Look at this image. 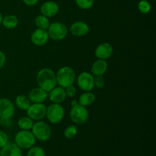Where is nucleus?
Here are the masks:
<instances>
[{
    "mask_svg": "<svg viewBox=\"0 0 156 156\" xmlns=\"http://www.w3.org/2000/svg\"><path fill=\"white\" fill-rule=\"evenodd\" d=\"M37 82L40 88L47 93L50 92L57 85L56 73L51 69H41L37 75Z\"/></svg>",
    "mask_w": 156,
    "mask_h": 156,
    "instance_id": "1",
    "label": "nucleus"
},
{
    "mask_svg": "<svg viewBox=\"0 0 156 156\" xmlns=\"http://www.w3.org/2000/svg\"><path fill=\"white\" fill-rule=\"evenodd\" d=\"M57 84L62 88H66L74 84L76 75L73 69L69 66L61 67L56 74Z\"/></svg>",
    "mask_w": 156,
    "mask_h": 156,
    "instance_id": "2",
    "label": "nucleus"
},
{
    "mask_svg": "<svg viewBox=\"0 0 156 156\" xmlns=\"http://www.w3.org/2000/svg\"><path fill=\"white\" fill-rule=\"evenodd\" d=\"M31 132L35 139L41 142L47 141L52 136V129L50 125L42 120L34 123Z\"/></svg>",
    "mask_w": 156,
    "mask_h": 156,
    "instance_id": "3",
    "label": "nucleus"
},
{
    "mask_svg": "<svg viewBox=\"0 0 156 156\" xmlns=\"http://www.w3.org/2000/svg\"><path fill=\"white\" fill-rule=\"evenodd\" d=\"M36 139L30 130H21L15 135V143L21 149H28L34 146Z\"/></svg>",
    "mask_w": 156,
    "mask_h": 156,
    "instance_id": "4",
    "label": "nucleus"
},
{
    "mask_svg": "<svg viewBox=\"0 0 156 156\" xmlns=\"http://www.w3.org/2000/svg\"><path fill=\"white\" fill-rule=\"evenodd\" d=\"M47 30L49 37L55 41H62L66 37L68 34V29L65 24L59 21L50 24Z\"/></svg>",
    "mask_w": 156,
    "mask_h": 156,
    "instance_id": "5",
    "label": "nucleus"
},
{
    "mask_svg": "<svg viewBox=\"0 0 156 156\" xmlns=\"http://www.w3.org/2000/svg\"><path fill=\"white\" fill-rule=\"evenodd\" d=\"M69 116L73 123L77 125H82L88 121L89 113H88L86 107H84L78 104V105L72 107Z\"/></svg>",
    "mask_w": 156,
    "mask_h": 156,
    "instance_id": "6",
    "label": "nucleus"
},
{
    "mask_svg": "<svg viewBox=\"0 0 156 156\" xmlns=\"http://www.w3.org/2000/svg\"><path fill=\"white\" fill-rule=\"evenodd\" d=\"M65 114L64 108L60 104H52L48 108H47V120L53 124L60 123L62 120Z\"/></svg>",
    "mask_w": 156,
    "mask_h": 156,
    "instance_id": "7",
    "label": "nucleus"
},
{
    "mask_svg": "<svg viewBox=\"0 0 156 156\" xmlns=\"http://www.w3.org/2000/svg\"><path fill=\"white\" fill-rule=\"evenodd\" d=\"M47 107L43 103H33L27 110V117L35 121L43 120L46 117Z\"/></svg>",
    "mask_w": 156,
    "mask_h": 156,
    "instance_id": "8",
    "label": "nucleus"
},
{
    "mask_svg": "<svg viewBox=\"0 0 156 156\" xmlns=\"http://www.w3.org/2000/svg\"><path fill=\"white\" fill-rule=\"evenodd\" d=\"M15 112V105L8 98L0 99V120H11Z\"/></svg>",
    "mask_w": 156,
    "mask_h": 156,
    "instance_id": "9",
    "label": "nucleus"
},
{
    "mask_svg": "<svg viewBox=\"0 0 156 156\" xmlns=\"http://www.w3.org/2000/svg\"><path fill=\"white\" fill-rule=\"evenodd\" d=\"M79 88L84 91H90L94 88V76L88 72L80 73L77 78Z\"/></svg>",
    "mask_w": 156,
    "mask_h": 156,
    "instance_id": "10",
    "label": "nucleus"
},
{
    "mask_svg": "<svg viewBox=\"0 0 156 156\" xmlns=\"http://www.w3.org/2000/svg\"><path fill=\"white\" fill-rule=\"evenodd\" d=\"M113 52H114V49H113L112 45L109 43L105 42L101 43L96 47L94 55L98 59L106 60L112 56Z\"/></svg>",
    "mask_w": 156,
    "mask_h": 156,
    "instance_id": "11",
    "label": "nucleus"
},
{
    "mask_svg": "<svg viewBox=\"0 0 156 156\" xmlns=\"http://www.w3.org/2000/svg\"><path fill=\"white\" fill-rule=\"evenodd\" d=\"M49 35L47 30L43 29H36L32 32L30 35V41L35 46H44L48 42Z\"/></svg>",
    "mask_w": 156,
    "mask_h": 156,
    "instance_id": "12",
    "label": "nucleus"
},
{
    "mask_svg": "<svg viewBox=\"0 0 156 156\" xmlns=\"http://www.w3.org/2000/svg\"><path fill=\"white\" fill-rule=\"evenodd\" d=\"M89 26L84 21H75L70 26V32L75 37H84L89 33Z\"/></svg>",
    "mask_w": 156,
    "mask_h": 156,
    "instance_id": "13",
    "label": "nucleus"
},
{
    "mask_svg": "<svg viewBox=\"0 0 156 156\" xmlns=\"http://www.w3.org/2000/svg\"><path fill=\"white\" fill-rule=\"evenodd\" d=\"M59 9V5L53 1L45 2L41 6V14L47 18H52L57 15Z\"/></svg>",
    "mask_w": 156,
    "mask_h": 156,
    "instance_id": "14",
    "label": "nucleus"
},
{
    "mask_svg": "<svg viewBox=\"0 0 156 156\" xmlns=\"http://www.w3.org/2000/svg\"><path fill=\"white\" fill-rule=\"evenodd\" d=\"M47 92L40 87L34 88L29 92L28 98L32 103H43L47 100Z\"/></svg>",
    "mask_w": 156,
    "mask_h": 156,
    "instance_id": "15",
    "label": "nucleus"
},
{
    "mask_svg": "<svg viewBox=\"0 0 156 156\" xmlns=\"http://www.w3.org/2000/svg\"><path fill=\"white\" fill-rule=\"evenodd\" d=\"M49 93V98L53 104H61L66 98L65 88L60 86L55 87Z\"/></svg>",
    "mask_w": 156,
    "mask_h": 156,
    "instance_id": "16",
    "label": "nucleus"
},
{
    "mask_svg": "<svg viewBox=\"0 0 156 156\" xmlns=\"http://www.w3.org/2000/svg\"><path fill=\"white\" fill-rule=\"evenodd\" d=\"M0 156H22L21 149L15 143H8L1 148Z\"/></svg>",
    "mask_w": 156,
    "mask_h": 156,
    "instance_id": "17",
    "label": "nucleus"
},
{
    "mask_svg": "<svg viewBox=\"0 0 156 156\" xmlns=\"http://www.w3.org/2000/svg\"><path fill=\"white\" fill-rule=\"evenodd\" d=\"M108 68V63L105 59H97L91 66V72L94 76H103L105 74Z\"/></svg>",
    "mask_w": 156,
    "mask_h": 156,
    "instance_id": "18",
    "label": "nucleus"
},
{
    "mask_svg": "<svg viewBox=\"0 0 156 156\" xmlns=\"http://www.w3.org/2000/svg\"><path fill=\"white\" fill-rule=\"evenodd\" d=\"M96 97L95 94L93 92L90 91H84L83 94H82L79 97V101H78V103L79 105H82L84 107L89 106L91 105L92 104H94V102L95 101Z\"/></svg>",
    "mask_w": 156,
    "mask_h": 156,
    "instance_id": "19",
    "label": "nucleus"
},
{
    "mask_svg": "<svg viewBox=\"0 0 156 156\" xmlns=\"http://www.w3.org/2000/svg\"><path fill=\"white\" fill-rule=\"evenodd\" d=\"M15 105H16L18 109L21 110V111H27L31 105V102H30L28 96H26L24 94H19L15 98Z\"/></svg>",
    "mask_w": 156,
    "mask_h": 156,
    "instance_id": "20",
    "label": "nucleus"
},
{
    "mask_svg": "<svg viewBox=\"0 0 156 156\" xmlns=\"http://www.w3.org/2000/svg\"><path fill=\"white\" fill-rule=\"evenodd\" d=\"M2 24L7 29H14L18 26V19L15 15H6L2 18Z\"/></svg>",
    "mask_w": 156,
    "mask_h": 156,
    "instance_id": "21",
    "label": "nucleus"
},
{
    "mask_svg": "<svg viewBox=\"0 0 156 156\" xmlns=\"http://www.w3.org/2000/svg\"><path fill=\"white\" fill-rule=\"evenodd\" d=\"M34 23L37 28L43 29V30H47L50 24L49 18L43 15L37 16L34 20Z\"/></svg>",
    "mask_w": 156,
    "mask_h": 156,
    "instance_id": "22",
    "label": "nucleus"
},
{
    "mask_svg": "<svg viewBox=\"0 0 156 156\" xmlns=\"http://www.w3.org/2000/svg\"><path fill=\"white\" fill-rule=\"evenodd\" d=\"M34 125V120L29 117H22L18 120V126L21 130H30Z\"/></svg>",
    "mask_w": 156,
    "mask_h": 156,
    "instance_id": "23",
    "label": "nucleus"
},
{
    "mask_svg": "<svg viewBox=\"0 0 156 156\" xmlns=\"http://www.w3.org/2000/svg\"><path fill=\"white\" fill-rule=\"evenodd\" d=\"M78 133V129L76 127V126L75 125H69V126H67L66 128L64 130V136L66 139L68 140H71V139L74 138Z\"/></svg>",
    "mask_w": 156,
    "mask_h": 156,
    "instance_id": "24",
    "label": "nucleus"
},
{
    "mask_svg": "<svg viewBox=\"0 0 156 156\" xmlns=\"http://www.w3.org/2000/svg\"><path fill=\"white\" fill-rule=\"evenodd\" d=\"M138 9L142 14H148L152 9L150 2L147 0H141L138 3Z\"/></svg>",
    "mask_w": 156,
    "mask_h": 156,
    "instance_id": "25",
    "label": "nucleus"
},
{
    "mask_svg": "<svg viewBox=\"0 0 156 156\" xmlns=\"http://www.w3.org/2000/svg\"><path fill=\"white\" fill-rule=\"evenodd\" d=\"M75 2L78 7L84 10L90 9L94 3V0H75Z\"/></svg>",
    "mask_w": 156,
    "mask_h": 156,
    "instance_id": "26",
    "label": "nucleus"
},
{
    "mask_svg": "<svg viewBox=\"0 0 156 156\" xmlns=\"http://www.w3.org/2000/svg\"><path fill=\"white\" fill-rule=\"evenodd\" d=\"M26 156H45V152L39 146H32L29 149Z\"/></svg>",
    "mask_w": 156,
    "mask_h": 156,
    "instance_id": "27",
    "label": "nucleus"
},
{
    "mask_svg": "<svg viewBox=\"0 0 156 156\" xmlns=\"http://www.w3.org/2000/svg\"><path fill=\"white\" fill-rule=\"evenodd\" d=\"M94 85L98 88H102L105 85V80L103 76H94Z\"/></svg>",
    "mask_w": 156,
    "mask_h": 156,
    "instance_id": "28",
    "label": "nucleus"
},
{
    "mask_svg": "<svg viewBox=\"0 0 156 156\" xmlns=\"http://www.w3.org/2000/svg\"><path fill=\"white\" fill-rule=\"evenodd\" d=\"M65 92L66 94V97L73 98L76 94V88L73 85L65 88Z\"/></svg>",
    "mask_w": 156,
    "mask_h": 156,
    "instance_id": "29",
    "label": "nucleus"
},
{
    "mask_svg": "<svg viewBox=\"0 0 156 156\" xmlns=\"http://www.w3.org/2000/svg\"><path fill=\"white\" fill-rule=\"evenodd\" d=\"M9 143V136L4 131L0 130V148L3 147Z\"/></svg>",
    "mask_w": 156,
    "mask_h": 156,
    "instance_id": "30",
    "label": "nucleus"
},
{
    "mask_svg": "<svg viewBox=\"0 0 156 156\" xmlns=\"http://www.w3.org/2000/svg\"><path fill=\"white\" fill-rule=\"evenodd\" d=\"M6 62V56L5 54L2 51L0 50V69L4 67L5 64Z\"/></svg>",
    "mask_w": 156,
    "mask_h": 156,
    "instance_id": "31",
    "label": "nucleus"
},
{
    "mask_svg": "<svg viewBox=\"0 0 156 156\" xmlns=\"http://www.w3.org/2000/svg\"><path fill=\"white\" fill-rule=\"evenodd\" d=\"M39 2V0H23V2L28 6H34Z\"/></svg>",
    "mask_w": 156,
    "mask_h": 156,
    "instance_id": "32",
    "label": "nucleus"
},
{
    "mask_svg": "<svg viewBox=\"0 0 156 156\" xmlns=\"http://www.w3.org/2000/svg\"><path fill=\"white\" fill-rule=\"evenodd\" d=\"M78 101L77 100H73V101H71V106L73 107V106H75V105H78Z\"/></svg>",
    "mask_w": 156,
    "mask_h": 156,
    "instance_id": "33",
    "label": "nucleus"
},
{
    "mask_svg": "<svg viewBox=\"0 0 156 156\" xmlns=\"http://www.w3.org/2000/svg\"><path fill=\"white\" fill-rule=\"evenodd\" d=\"M2 18H3L2 15V13H1V12H0V25H1V24H2Z\"/></svg>",
    "mask_w": 156,
    "mask_h": 156,
    "instance_id": "34",
    "label": "nucleus"
},
{
    "mask_svg": "<svg viewBox=\"0 0 156 156\" xmlns=\"http://www.w3.org/2000/svg\"><path fill=\"white\" fill-rule=\"evenodd\" d=\"M111 156H116V155H111Z\"/></svg>",
    "mask_w": 156,
    "mask_h": 156,
    "instance_id": "35",
    "label": "nucleus"
},
{
    "mask_svg": "<svg viewBox=\"0 0 156 156\" xmlns=\"http://www.w3.org/2000/svg\"><path fill=\"white\" fill-rule=\"evenodd\" d=\"M0 99H1V97H0Z\"/></svg>",
    "mask_w": 156,
    "mask_h": 156,
    "instance_id": "36",
    "label": "nucleus"
}]
</instances>
